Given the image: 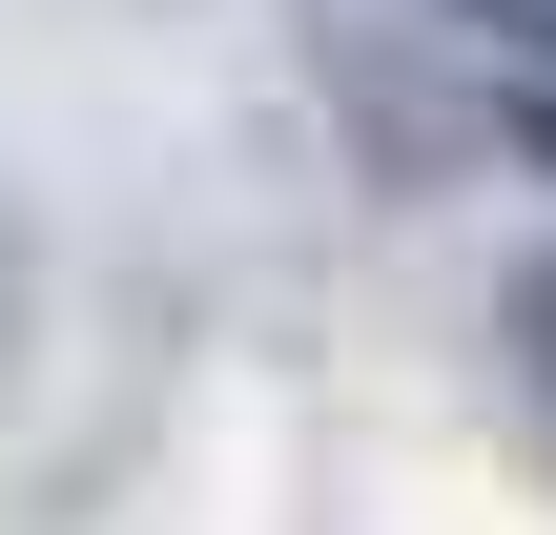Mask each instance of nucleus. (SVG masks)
Segmentation results:
<instances>
[{"mask_svg": "<svg viewBox=\"0 0 556 535\" xmlns=\"http://www.w3.org/2000/svg\"><path fill=\"white\" fill-rule=\"evenodd\" d=\"M454 21H495V41H556V0H454Z\"/></svg>", "mask_w": 556, "mask_h": 535, "instance_id": "f03ea898", "label": "nucleus"}, {"mask_svg": "<svg viewBox=\"0 0 556 535\" xmlns=\"http://www.w3.org/2000/svg\"><path fill=\"white\" fill-rule=\"evenodd\" d=\"M536 165H556V103H536Z\"/></svg>", "mask_w": 556, "mask_h": 535, "instance_id": "7ed1b4c3", "label": "nucleus"}, {"mask_svg": "<svg viewBox=\"0 0 556 535\" xmlns=\"http://www.w3.org/2000/svg\"><path fill=\"white\" fill-rule=\"evenodd\" d=\"M516 371H536V392H556V268H536V289H516Z\"/></svg>", "mask_w": 556, "mask_h": 535, "instance_id": "f257e3e1", "label": "nucleus"}]
</instances>
